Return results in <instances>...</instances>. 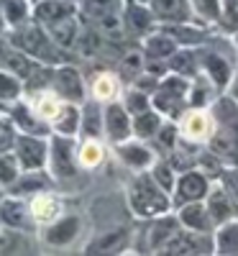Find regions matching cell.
<instances>
[{
    "mask_svg": "<svg viewBox=\"0 0 238 256\" xmlns=\"http://www.w3.org/2000/svg\"><path fill=\"white\" fill-rule=\"evenodd\" d=\"M56 212H59V202L49 195H36L31 200V216L38 220V223H49L56 218Z\"/></svg>",
    "mask_w": 238,
    "mask_h": 256,
    "instance_id": "obj_7",
    "label": "cell"
},
{
    "mask_svg": "<svg viewBox=\"0 0 238 256\" xmlns=\"http://www.w3.org/2000/svg\"><path fill=\"white\" fill-rule=\"evenodd\" d=\"M174 52V44L166 38V36H154L148 41V54H154V56H166Z\"/></svg>",
    "mask_w": 238,
    "mask_h": 256,
    "instance_id": "obj_21",
    "label": "cell"
},
{
    "mask_svg": "<svg viewBox=\"0 0 238 256\" xmlns=\"http://www.w3.org/2000/svg\"><path fill=\"white\" fill-rule=\"evenodd\" d=\"M182 134L190 141H208L212 134V118L205 110H192L182 120Z\"/></svg>",
    "mask_w": 238,
    "mask_h": 256,
    "instance_id": "obj_2",
    "label": "cell"
},
{
    "mask_svg": "<svg viewBox=\"0 0 238 256\" xmlns=\"http://www.w3.org/2000/svg\"><path fill=\"white\" fill-rule=\"evenodd\" d=\"M70 152H72V144L70 141H62L56 138L54 141V174H62V177H67L72 174V169H74V162L70 159Z\"/></svg>",
    "mask_w": 238,
    "mask_h": 256,
    "instance_id": "obj_8",
    "label": "cell"
},
{
    "mask_svg": "<svg viewBox=\"0 0 238 256\" xmlns=\"http://www.w3.org/2000/svg\"><path fill=\"white\" fill-rule=\"evenodd\" d=\"M230 3H233V0H230Z\"/></svg>",
    "mask_w": 238,
    "mask_h": 256,
    "instance_id": "obj_32",
    "label": "cell"
},
{
    "mask_svg": "<svg viewBox=\"0 0 238 256\" xmlns=\"http://www.w3.org/2000/svg\"><path fill=\"white\" fill-rule=\"evenodd\" d=\"M84 131H88V136H95L98 134V110H88V126H84Z\"/></svg>",
    "mask_w": 238,
    "mask_h": 256,
    "instance_id": "obj_29",
    "label": "cell"
},
{
    "mask_svg": "<svg viewBox=\"0 0 238 256\" xmlns=\"http://www.w3.org/2000/svg\"><path fill=\"white\" fill-rule=\"evenodd\" d=\"M123 156H126L128 164H138V166L148 162V152H146V148H136V146L123 148Z\"/></svg>",
    "mask_w": 238,
    "mask_h": 256,
    "instance_id": "obj_25",
    "label": "cell"
},
{
    "mask_svg": "<svg viewBox=\"0 0 238 256\" xmlns=\"http://www.w3.org/2000/svg\"><path fill=\"white\" fill-rule=\"evenodd\" d=\"M156 126H159V116H151V113H146V110H141V113H136V136H141V138H146V136H151L156 131Z\"/></svg>",
    "mask_w": 238,
    "mask_h": 256,
    "instance_id": "obj_16",
    "label": "cell"
},
{
    "mask_svg": "<svg viewBox=\"0 0 238 256\" xmlns=\"http://www.w3.org/2000/svg\"><path fill=\"white\" fill-rule=\"evenodd\" d=\"M54 126L62 134H74L77 128V110L74 108H59V113L54 116Z\"/></svg>",
    "mask_w": 238,
    "mask_h": 256,
    "instance_id": "obj_15",
    "label": "cell"
},
{
    "mask_svg": "<svg viewBox=\"0 0 238 256\" xmlns=\"http://www.w3.org/2000/svg\"><path fill=\"white\" fill-rule=\"evenodd\" d=\"M154 16L164 20H184L187 18V6L184 0H151Z\"/></svg>",
    "mask_w": 238,
    "mask_h": 256,
    "instance_id": "obj_4",
    "label": "cell"
},
{
    "mask_svg": "<svg viewBox=\"0 0 238 256\" xmlns=\"http://www.w3.org/2000/svg\"><path fill=\"white\" fill-rule=\"evenodd\" d=\"M208 70H210L215 84H220V88H223V84L228 82V64L220 56H208Z\"/></svg>",
    "mask_w": 238,
    "mask_h": 256,
    "instance_id": "obj_19",
    "label": "cell"
},
{
    "mask_svg": "<svg viewBox=\"0 0 238 256\" xmlns=\"http://www.w3.org/2000/svg\"><path fill=\"white\" fill-rule=\"evenodd\" d=\"M205 190H208V184H205V177H202V174H194V172H192V174H184L182 182H180V190H177L180 202L202 198V195H205Z\"/></svg>",
    "mask_w": 238,
    "mask_h": 256,
    "instance_id": "obj_6",
    "label": "cell"
},
{
    "mask_svg": "<svg viewBox=\"0 0 238 256\" xmlns=\"http://www.w3.org/2000/svg\"><path fill=\"white\" fill-rule=\"evenodd\" d=\"M18 44L20 46H24L28 54H41V52H44L46 49V38H44V34H41L38 28H26V31H20V36H18Z\"/></svg>",
    "mask_w": 238,
    "mask_h": 256,
    "instance_id": "obj_10",
    "label": "cell"
},
{
    "mask_svg": "<svg viewBox=\"0 0 238 256\" xmlns=\"http://www.w3.org/2000/svg\"><path fill=\"white\" fill-rule=\"evenodd\" d=\"M198 6V13H202L205 18H218L220 10H218V0H194Z\"/></svg>",
    "mask_w": 238,
    "mask_h": 256,
    "instance_id": "obj_26",
    "label": "cell"
},
{
    "mask_svg": "<svg viewBox=\"0 0 238 256\" xmlns=\"http://www.w3.org/2000/svg\"><path fill=\"white\" fill-rule=\"evenodd\" d=\"M116 92H118V82H116L113 74H100V77H95V82H92V95H95L98 100H108V98H113Z\"/></svg>",
    "mask_w": 238,
    "mask_h": 256,
    "instance_id": "obj_11",
    "label": "cell"
},
{
    "mask_svg": "<svg viewBox=\"0 0 238 256\" xmlns=\"http://www.w3.org/2000/svg\"><path fill=\"white\" fill-rule=\"evenodd\" d=\"M34 108H36V113H38L41 118H54V116L59 113V102H56V98L49 95V92H38Z\"/></svg>",
    "mask_w": 238,
    "mask_h": 256,
    "instance_id": "obj_14",
    "label": "cell"
},
{
    "mask_svg": "<svg viewBox=\"0 0 238 256\" xmlns=\"http://www.w3.org/2000/svg\"><path fill=\"white\" fill-rule=\"evenodd\" d=\"M13 180H16V159L0 156V182H13Z\"/></svg>",
    "mask_w": 238,
    "mask_h": 256,
    "instance_id": "obj_23",
    "label": "cell"
},
{
    "mask_svg": "<svg viewBox=\"0 0 238 256\" xmlns=\"http://www.w3.org/2000/svg\"><path fill=\"white\" fill-rule=\"evenodd\" d=\"M18 95V82L10 74L0 72V98H16Z\"/></svg>",
    "mask_w": 238,
    "mask_h": 256,
    "instance_id": "obj_24",
    "label": "cell"
},
{
    "mask_svg": "<svg viewBox=\"0 0 238 256\" xmlns=\"http://www.w3.org/2000/svg\"><path fill=\"white\" fill-rule=\"evenodd\" d=\"M108 134H110L113 141H123L128 136V118H126L123 108H118V105H113L108 110Z\"/></svg>",
    "mask_w": 238,
    "mask_h": 256,
    "instance_id": "obj_9",
    "label": "cell"
},
{
    "mask_svg": "<svg viewBox=\"0 0 238 256\" xmlns=\"http://www.w3.org/2000/svg\"><path fill=\"white\" fill-rule=\"evenodd\" d=\"M154 177H159V182H162L164 187H172V180H169L172 172H169L166 166H156V169H154Z\"/></svg>",
    "mask_w": 238,
    "mask_h": 256,
    "instance_id": "obj_30",
    "label": "cell"
},
{
    "mask_svg": "<svg viewBox=\"0 0 238 256\" xmlns=\"http://www.w3.org/2000/svg\"><path fill=\"white\" fill-rule=\"evenodd\" d=\"M233 90H236V92H238V80H236V88H233Z\"/></svg>",
    "mask_w": 238,
    "mask_h": 256,
    "instance_id": "obj_31",
    "label": "cell"
},
{
    "mask_svg": "<svg viewBox=\"0 0 238 256\" xmlns=\"http://www.w3.org/2000/svg\"><path fill=\"white\" fill-rule=\"evenodd\" d=\"M3 218L10 226H24V208H20V202H6L3 205Z\"/></svg>",
    "mask_w": 238,
    "mask_h": 256,
    "instance_id": "obj_22",
    "label": "cell"
},
{
    "mask_svg": "<svg viewBox=\"0 0 238 256\" xmlns=\"http://www.w3.org/2000/svg\"><path fill=\"white\" fill-rule=\"evenodd\" d=\"M16 141L13 131H10V126L8 123H0V152H6V148H10Z\"/></svg>",
    "mask_w": 238,
    "mask_h": 256,
    "instance_id": "obj_28",
    "label": "cell"
},
{
    "mask_svg": "<svg viewBox=\"0 0 238 256\" xmlns=\"http://www.w3.org/2000/svg\"><path fill=\"white\" fill-rule=\"evenodd\" d=\"M18 156L28 169L41 166L44 164V144L38 138H18Z\"/></svg>",
    "mask_w": 238,
    "mask_h": 256,
    "instance_id": "obj_3",
    "label": "cell"
},
{
    "mask_svg": "<svg viewBox=\"0 0 238 256\" xmlns=\"http://www.w3.org/2000/svg\"><path fill=\"white\" fill-rule=\"evenodd\" d=\"M210 212H212L215 223H223V220L230 218V202H228V198L223 195V192H215V195L210 198Z\"/></svg>",
    "mask_w": 238,
    "mask_h": 256,
    "instance_id": "obj_13",
    "label": "cell"
},
{
    "mask_svg": "<svg viewBox=\"0 0 238 256\" xmlns=\"http://www.w3.org/2000/svg\"><path fill=\"white\" fill-rule=\"evenodd\" d=\"M74 230H77V218H67V220H62L56 228L49 230V241L52 244H64V241L74 238Z\"/></svg>",
    "mask_w": 238,
    "mask_h": 256,
    "instance_id": "obj_12",
    "label": "cell"
},
{
    "mask_svg": "<svg viewBox=\"0 0 238 256\" xmlns=\"http://www.w3.org/2000/svg\"><path fill=\"white\" fill-rule=\"evenodd\" d=\"M52 82H54L56 92L64 95V98H80V95H82L80 77H77V72H72V70H62V72H56Z\"/></svg>",
    "mask_w": 238,
    "mask_h": 256,
    "instance_id": "obj_5",
    "label": "cell"
},
{
    "mask_svg": "<svg viewBox=\"0 0 238 256\" xmlns=\"http://www.w3.org/2000/svg\"><path fill=\"white\" fill-rule=\"evenodd\" d=\"M0 13H6L8 24H20V20L26 18V6L20 3V0H0Z\"/></svg>",
    "mask_w": 238,
    "mask_h": 256,
    "instance_id": "obj_17",
    "label": "cell"
},
{
    "mask_svg": "<svg viewBox=\"0 0 238 256\" xmlns=\"http://www.w3.org/2000/svg\"><path fill=\"white\" fill-rule=\"evenodd\" d=\"M131 202H134V210L141 212V216H156V212L166 210V200L162 198V192L151 184L148 177H141L136 184H134V192H131Z\"/></svg>",
    "mask_w": 238,
    "mask_h": 256,
    "instance_id": "obj_1",
    "label": "cell"
},
{
    "mask_svg": "<svg viewBox=\"0 0 238 256\" xmlns=\"http://www.w3.org/2000/svg\"><path fill=\"white\" fill-rule=\"evenodd\" d=\"M192 54H177V59H174V70H177V74H192L194 70H192Z\"/></svg>",
    "mask_w": 238,
    "mask_h": 256,
    "instance_id": "obj_27",
    "label": "cell"
},
{
    "mask_svg": "<svg viewBox=\"0 0 238 256\" xmlns=\"http://www.w3.org/2000/svg\"><path fill=\"white\" fill-rule=\"evenodd\" d=\"M80 162H82L84 166L100 164V162H102V148H100V144H95V141H88V144H84L82 152H80Z\"/></svg>",
    "mask_w": 238,
    "mask_h": 256,
    "instance_id": "obj_18",
    "label": "cell"
},
{
    "mask_svg": "<svg viewBox=\"0 0 238 256\" xmlns=\"http://www.w3.org/2000/svg\"><path fill=\"white\" fill-rule=\"evenodd\" d=\"M182 220H184L187 226H192V228H208V226H210V223L205 220V212H202V208H198V205L187 208V210L182 212Z\"/></svg>",
    "mask_w": 238,
    "mask_h": 256,
    "instance_id": "obj_20",
    "label": "cell"
}]
</instances>
